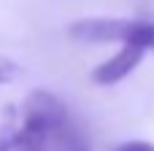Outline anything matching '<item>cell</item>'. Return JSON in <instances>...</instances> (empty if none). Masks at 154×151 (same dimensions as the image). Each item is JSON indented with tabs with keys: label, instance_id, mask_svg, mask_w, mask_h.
<instances>
[{
	"label": "cell",
	"instance_id": "6da1fadb",
	"mask_svg": "<svg viewBox=\"0 0 154 151\" xmlns=\"http://www.w3.org/2000/svg\"><path fill=\"white\" fill-rule=\"evenodd\" d=\"M133 19H119V16H87L76 19L68 27V38L79 43H125L130 32Z\"/></svg>",
	"mask_w": 154,
	"mask_h": 151
},
{
	"label": "cell",
	"instance_id": "7a4b0ae2",
	"mask_svg": "<svg viewBox=\"0 0 154 151\" xmlns=\"http://www.w3.org/2000/svg\"><path fill=\"white\" fill-rule=\"evenodd\" d=\"M143 57H146V49H141V46H135V43H125V46H119V51L114 54V57H108L106 62H100L95 70H92V81L97 84V86H114V84H119L122 78H127L141 62H143Z\"/></svg>",
	"mask_w": 154,
	"mask_h": 151
},
{
	"label": "cell",
	"instance_id": "3957f363",
	"mask_svg": "<svg viewBox=\"0 0 154 151\" xmlns=\"http://www.w3.org/2000/svg\"><path fill=\"white\" fill-rule=\"evenodd\" d=\"M0 151H54L49 143H41L19 116L16 105H5L0 122Z\"/></svg>",
	"mask_w": 154,
	"mask_h": 151
},
{
	"label": "cell",
	"instance_id": "277c9868",
	"mask_svg": "<svg viewBox=\"0 0 154 151\" xmlns=\"http://www.w3.org/2000/svg\"><path fill=\"white\" fill-rule=\"evenodd\" d=\"M51 149L54 151H89V140L84 135V130L70 119L51 140Z\"/></svg>",
	"mask_w": 154,
	"mask_h": 151
},
{
	"label": "cell",
	"instance_id": "5b68a950",
	"mask_svg": "<svg viewBox=\"0 0 154 151\" xmlns=\"http://www.w3.org/2000/svg\"><path fill=\"white\" fill-rule=\"evenodd\" d=\"M19 76V65L8 57H0V84H8Z\"/></svg>",
	"mask_w": 154,
	"mask_h": 151
},
{
	"label": "cell",
	"instance_id": "8992f818",
	"mask_svg": "<svg viewBox=\"0 0 154 151\" xmlns=\"http://www.w3.org/2000/svg\"><path fill=\"white\" fill-rule=\"evenodd\" d=\"M111 151H154V143H149V140H125V143L114 146Z\"/></svg>",
	"mask_w": 154,
	"mask_h": 151
}]
</instances>
